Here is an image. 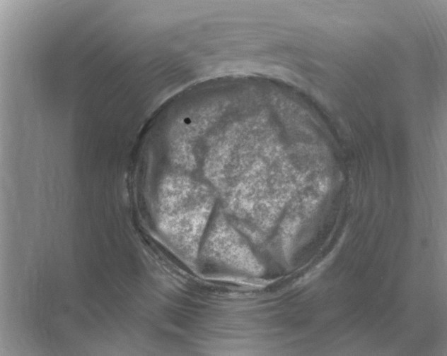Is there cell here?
<instances>
[{
    "label": "cell",
    "instance_id": "obj_1",
    "mask_svg": "<svg viewBox=\"0 0 447 356\" xmlns=\"http://www.w3.org/2000/svg\"><path fill=\"white\" fill-rule=\"evenodd\" d=\"M158 229L172 250L193 265L207 223L213 197L209 190L180 172L166 174L158 194Z\"/></svg>",
    "mask_w": 447,
    "mask_h": 356
},
{
    "label": "cell",
    "instance_id": "obj_2",
    "mask_svg": "<svg viewBox=\"0 0 447 356\" xmlns=\"http://www.w3.org/2000/svg\"><path fill=\"white\" fill-rule=\"evenodd\" d=\"M202 255L205 261L233 272L251 275L263 272L248 244L221 215L211 228Z\"/></svg>",
    "mask_w": 447,
    "mask_h": 356
}]
</instances>
